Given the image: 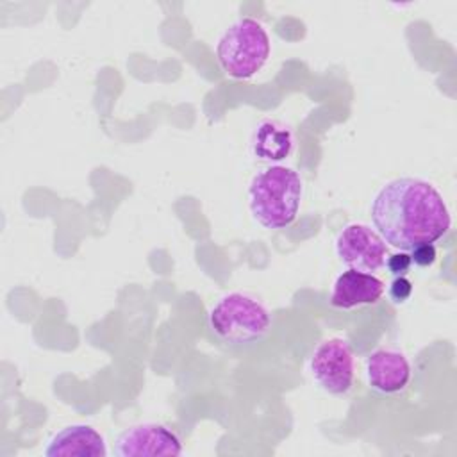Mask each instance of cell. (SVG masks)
<instances>
[{
  "mask_svg": "<svg viewBox=\"0 0 457 457\" xmlns=\"http://www.w3.org/2000/svg\"><path fill=\"white\" fill-rule=\"evenodd\" d=\"M366 377L373 391L396 395L403 391L411 380V364L402 352L378 348L366 359Z\"/></svg>",
  "mask_w": 457,
  "mask_h": 457,
  "instance_id": "ba28073f",
  "label": "cell"
},
{
  "mask_svg": "<svg viewBox=\"0 0 457 457\" xmlns=\"http://www.w3.org/2000/svg\"><path fill=\"white\" fill-rule=\"evenodd\" d=\"M411 261L420 266V268H427L432 266L436 261V246L432 243H425V245H418L411 250Z\"/></svg>",
  "mask_w": 457,
  "mask_h": 457,
  "instance_id": "4fadbf2b",
  "label": "cell"
},
{
  "mask_svg": "<svg viewBox=\"0 0 457 457\" xmlns=\"http://www.w3.org/2000/svg\"><path fill=\"white\" fill-rule=\"evenodd\" d=\"M309 371L316 384L336 396L346 395L353 384V353L341 337L321 341L309 357Z\"/></svg>",
  "mask_w": 457,
  "mask_h": 457,
  "instance_id": "5b68a950",
  "label": "cell"
},
{
  "mask_svg": "<svg viewBox=\"0 0 457 457\" xmlns=\"http://www.w3.org/2000/svg\"><path fill=\"white\" fill-rule=\"evenodd\" d=\"M207 323L221 343L248 346L262 341L270 334L273 320L259 298L243 291H232L212 303Z\"/></svg>",
  "mask_w": 457,
  "mask_h": 457,
  "instance_id": "3957f363",
  "label": "cell"
},
{
  "mask_svg": "<svg viewBox=\"0 0 457 457\" xmlns=\"http://www.w3.org/2000/svg\"><path fill=\"white\" fill-rule=\"evenodd\" d=\"M118 457H159L180 455V437L162 423H139L125 428L114 445Z\"/></svg>",
  "mask_w": 457,
  "mask_h": 457,
  "instance_id": "52a82bcc",
  "label": "cell"
},
{
  "mask_svg": "<svg viewBox=\"0 0 457 457\" xmlns=\"http://www.w3.org/2000/svg\"><path fill=\"white\" fill-rule=\"evenodd\" d=\"M371 223L389 246L411 252L418 245L436 243L452 225L448 205L434 184L416 177L386 182L373 196Z\"/></svg>",
  "mask_w": 457,
  "mask_h": 457,
  "instance_id": "6da1fadb",
  "label": "cell"
},
{
  "mask_svg": "<svg viewBox=\"0 0 457 457\" xmlns=\"http://www.w3.org/2000/svg\"><path fill=\"white\" fill-rule=\"evenodd\" d=\"M271 43L266 29L253 18L232 23L218 39L216 57L223 71L237 80L252 79L266 64Z\"/></svg>",
  "mask_w": 457,
  "mask_h": 457,
  "instance_id": "277c9868",
  "label": "cell"
},
{
  "mask_svg": "<svg viewBox=\"0 0 457 457\" xmlns=\"http://www.w3.org/2000/svg\"><path fill=\"white\" fill-rule=\"evenodd\" d=\"M295 146L293 130L278 120H261L250 137V152L259 162H280Z\"/></svg>",
  "mask_w": 457,
  "mask_h": 457,
  "instance_id": "8fae6325",
  "label": "cell"
},
{
  "mask_svg": "<svg viewBox=\"0 0 457 457\" xmlns=\"http://www.w3.org/2000/svg\"><path fill=\"white\" fill-rule=\"evenodd\" d=\"M336 253L348 270L373 273L384 266L387 245L368 225L350 223L336 237Z\"/></svg>",
  "mask_w": 457,
  "mask_h": 457,
  "instance_id": "8992f818",
  "label": "cell"
},
{
  "mask_svg": "<svg viewBox=\"0 0 457 457\" xmlns=\"http://www.w3.org/2000/svg\"><path fill=\"white\" fill-rule=\"evenodd\" d=\"M303 182L289 166L271 164L259 171L248 187V205L253 220L270 230L289 227L298 214Z\"/></svg>",
  "mask_w": 457,
  "mask_h": 457,
  "instance_id": "7a4b0ae2",
  "label": "cell"
},
{
  "mask_svg": "<svg viewBox=\"0 0 457 457\" xmlns=\"http://www.w3.org/2000/svg\"><path fill=\"white\" fill-rule=\"evenodd\" d=\"M384 295V282L373 273L346 270L334 280L330 305L336 309H353L377 303Z\"/></svg>",
  "mask_w": 457,
  "mask_h": 457,
  "instance_id": "30bf717a",
  "label": "cell"
},
{
  "mask_svg": "<svg viewBox=\"0 0 457 457\" xmlns=\"http://www.w3.org/2000/svg\"><path fill=\"white\" fill-rule=\"evenodd\" d=\"M387 293L395 303H403L412 295V282L403 275L395 277L393 282L389 284Z\"/></svg>",
  "mask_w": 457,
  "mask_h": 457,
  "instance_id": "7c38bea8",
  "label": "cell"
},
{
  "mask_svg": "<svg viewBox=\"0 0 457 457\" xmlns=\"http://www.w3.org/2000/svg\"><path fill=\"white\" fill-rule=\"evenodd\" d=\"M43 453L46 457H105L107 446L96 428L75 423L55 432Z\"/></svg>",
  "mask_w": 457,
  "mask_h": 457,
  "instance_id": "9c48e42d",
  "label": "cell"
},
{
  "mask_svg": "<svg viewBox=\"0 0 457 457\" xmlns=\"http://www.w3.org/2000/svg\"><path fill=\"white\" fill-rule=\"evenodd\" d=\"M384 264H387V270H389L395 277H400V275H405V273L409 271L412 261H411V255H409L407 252H400V253L389 255Z\"/></svg>",
  "mask_w": 457,
  "mask_h": 457,
  "instance_id": "5bb4252c",
  "label": "cell"
}]
</instances>
